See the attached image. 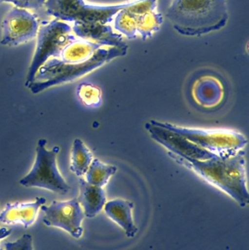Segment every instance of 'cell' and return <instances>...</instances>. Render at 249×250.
Instances as JSON below:
<instances>
[{"instance_id":"1","label":"cell","mask_w":249,"mask_h":250,"mask_svg":"<svg viewBox=\"0 0 249 250\" xmlns=\"http://www.w3.org/2000/svg\"><path fill=\"white\" fill-rule=\"evenodd\" d=\"M245 154V151L242 150L228 158L214 157L209 160H197L168 152V155L178 164L192 170L202 179L228 194L243 208L249 203Z\"/></svg>"},{"instance_id":"2","label":"cell","mask_w":249,"mask_h":250,"mask_svg":"<svg viewBox=\"0 0 249 250\" xmlns=\"http://www.w3.org/2000/svg\"><path fill=\"white\" fill-rule=\"evenodd\" d=\"M166 17L180 35L200 37L226 26L228 3L227 0H172Z\"/></svg>"},{"instance_id":"3","label":"cell","mask_w":249,"mask_h":250,"mask_svg":"<svg viewBox=\"0 0 249 250\" xmlns=\"http://www.w3.org/2000/svg\"><path fill=\"white\" fill-rule=\"evenodd\" d=\"M128 47H102L92 58L77 64H64L57 59H50L37 73L35 82L29 86L34 95L40 93L48 88L69 83L102 67L106 63L127 54Z\"/></svg>"},{"instance_id":"4","label":"cell","mask_w":249,"mask_h":250,"mask_svg":"<svg viewBox=\"0 0 249 250\" xmlns=\"http://www.w3.org/2000/svg\"><path fill=\"white\" fill-rule=\"evenodd\" d=\"M152 122L181 135L220 158H228L238 154L244 150L248 144V139L244 134L233 129L186 127L156 120Z\"/></svg>"},{"instance_id":"5","label":"cell","mask_w":249,"mask_h":250,"mask_svg":"<svg viewBox=\"0 0 249 250\" xmlns=\"http://www.w3.org/2000/svg\"><path fill=\"white\" fill-rule=\"evenodd\" d=\"M163 16L157 0H131L114 19V29L129 39L140 36L143 41L152 38L160 29Z\"/></svg>"},{"instance_id":"6","label":"cell","mask_w":249,"mask_h":250,"mask_svg":"<svg viewBox=\"0 0 249 250\" xmlns=\"http://www.w3.org/2000/svg\"><path fill=\"white\" fill-rule=\"evenodd\" d=\"M76 38L70 24L57 19L39 26L37 35L36 48L28 70L25 86L28 88L34 83L39 69L50 59H58L65 46Z\"/></svg>"},{"instance_id":"7","label":"cell","mask_w":249,"mask_h":250,"mask_svg":"<svg viewBox=\"0 0 249 250\" xmlns=\"http://www.w3.org/2000/svg\"><path fill=\"white\" fill-rule=\"evenodd\" d=\"M130 1L118 4L99 5L85 0H46L47 13L57 20L74 23H99L110 24L115 15L128 6Z\"/></svg>"},{"instance_id":"8","label":"cell","mask_w":249,"mask_h":250,"mask_svg":"<svg viewBox=\"0 0 249 250\" xmlns=\"http://www.w3.org/2000/svg\"><path fill=\"white\" fill-rule=\"evenodd\" d=\"M46 144L45 139L42 138L38 141L33 167L26 176L19 181V184L26 188H42L60 195H65L70 188L57 167V156L59 147L47 150Z\"/></svg>"},{"instance_id":"9","label":"cell","mask_w":249,"mask_h":250,"mask_svg":"<svg viewBox=\"0 0 249 250\" xmlns=\"http://www.w3.org/2000/svg\"><path fill=\"white\" fill-rule=\"evenodd\" d=\"M38 29L39 22L35 14L26 9L13 7L1 21L0 43L10 47L26 43L36 38Z\"/></svg>"},{"instance_id":"10","label":"cell","mask_w":249,"mask_h":250,"mask_svg":"<svg viewBox=\"0 0 249 250\" xmlns=\"http://www.w3.org/2000/svg\"><path fill=\"white\" fill-rule=\"evenodd\" d=\"M40 209L45 226L62 229L76 239L81 237L83 231L81 224L85 215L77 198L54 201L49 206H42Z\"/></svg>"},{"instance_id":"11","label":"cell","mask_w":249,"mask_h":250,"mask_svg":"<svg viewBox=\"0 0 249 250\" xmlns=\"http://www.w3.org/2000/svg\"><path fill=\"white\" fill-rule=\"evenodd\" d=\"M151 138L168 150V152L184 158L206 160L216 157L178 134L153 124L152 121L145 125Z\"/></svg>"},{"instance_id":"12","label":"cell","mask_w":249,"mask_h":250,"mask_svg":"<svg viewBox=\"0 0 249 250\" xmlns=\"http://www.w3.org/2000/svg\"><path fill=\"white\" fill-rule=\"evenodd\" d=\"M73 34L80 39L91 41L105 47L125 48L128 45L123 41L121 34L114 32L110 24L99 23H74Z\"/></svg>"},{"instance_id":"13","label":"cell","mask_w":249,"mask_h":250,"mask_svg":"<svg viewBox=\"0 0 249 250\" xmlns=\"http://www.w3.org/2000/svg\"><path fill=\"white\" fill-rule=\"evenodd\" d=\"M45 203L46 200L42 197L37 198L33 202L9 203L0 213V222L7 226L21 225L27 229L34 224L38 211Z\"/></svg>"},{"instance_id":"14","label":"cell","mask_w":249,"mask_h":250,"mask_svg":"<svg viewBox=\"0 0 249 250\" xmlns=\"http://www.w3.org/2000/svg\"><path fill=\"white\" fill-rule=\"evenodd\" d=\"M193 99L200 106L213 108L219 105L225 97V87L221 81L213 76H201L193 83Z\"/></svg>"},{"instance_id":"15","label":"cell","mask_w":249,"mask_h":250,"mask_svg":"<svg viewBox=\"0 0 249 250\" xmlns=\"http://www.w3.org/2000/svg\"><path fill=\"white\" fill-rule=\"evenodd\" d=\"M79 193L77 198L88 218L97 215L106 204V195L103 188L88 183L85 179H79Z\"/></svg>"},{"instance_id":"16","label":"cell","mask_w":249,"mask_h":250,"mask_svg":"<svg viewBox=\"0 0 249 250\" xmlns=\"http://www.w3.org/2000/svg\"><path fill=\"white\" fill-rule=\"evenodd\" d=\"M133 207V203L121 199L113 200L105 204L107 215L122 228L126 236L130 239L134 238L137 233L132 216Z\"/></svg>"},{"instance_id":"17","label":"cell","mask_w":249,"mask_h":250,"mask_svg":"<svg viewBox=\"0 0 249 250\" xmlns=\"http://www.w3.org/2000/svg\"><path fill=\"white\" fill-rule=\"evenodd\" d=\"M102 45L86 40L76 38L70 42L61 51L60 57L57 59L58 62L64 64H77L84 62L93 57Z\"/></svg>"},{"instance_id":"18","label":"cell","mask_w":249,"mask_h":250,"mask_svg":"<svg viewBox=\"0 0 249 250\" xmlns=\"http://www.w3.org/2000/svg\"><path fill=\"white\" fill-rule=\"evenodd\" d=\"M92 160V153L84 143L78 138L75 139L70 158V170L78 177H82L86 174Z\"/></svg>"},{"instance_id":"19","label":"cell","mask_w":249,"mask_h":250,"mask_svg":"<svg viewBox=\"0 0 249 250\" xmlns=\"http://www.w3.org/2000/svg\"><path fill=\"white\" fill-rule=\"evenodd\" d=\"M117 167L112 165L106 164L99 159H93L86 171L85 180L95 186L103 188L107 185L111 176L116 172Z\"/></svg>"},{"instance_id":"20","label":"cell","mask_w":249,"mask_h":250,"mask_svg":"<svg viewBox=\"0 0 249 250\" xmlns=\"http://www.w3.org/2000/svg\"><path fill=\"white\" fill-rule=\"evenodd\" d=\"M77 95L86 106H99L102 102L100 89L92 83H80L77 88Z\"/></svg>"},{"instance_id":"21","label":"cell","mask_w":249,"mask_h":250,"mask_svg":"<svg viewBox=\"0 0 249 250\" xmlns=\"http://www.w3.org/2000/svg\"><path fill=\"white\" fill-rule=\"evenodd\" d=\"M5 250H33L32 237L31 235H23L16 242L4 244Z\"/></svg>"},{"instance_id":"22","label":"cell","mask_w":249,"mask_h":250,"mask_svg":"<svg viewBox=\"0 0 249 250\" xmlns=\"http://www.w3.org/2000/svg\"><path fill=\"white\" fill-rule=\"evenodd\" d=\"M46 0H0V2L11 3L20 8L38 9L45 4Z\"/></svg>"},{"instance_id":"23","label":"cell","mask_w":249,"mask_h":250,"mask_svg":"<svg viewBox=\"0 0 249 250\" xmlns=\"http://www.w3.org/2000/svg\"><path fill=\"white\" fill-rule=\"evenodd\" d=\"M11 233V230H8L6 228H1V229H0V240L10 236Z\"/></svg>"},{"instance_id":"24","label":"cell","mask_w":249,"mask_h":250,"mask_svg":"<svg viewBox=\"0 0 249 250\" xmlns=\"http://www.w3.org/2000/svg\"><path fill=\"white\" fill-rule=\"evenodd\" d=\"M0 250H3L2 248H0Z\"/></svg>"}]
</instances>
